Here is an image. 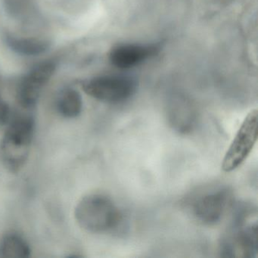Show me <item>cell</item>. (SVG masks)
I'll list each match as a JSON object with an SVG mask.
<instances>
[{
    "instance_id": "6da1fadb",
    "label": "cell",
    "mask_w": 258,
    "mask_h": 258,
    "mask_svg": "<svg viewBox=\"0 0 258 258\" xmlns=\"http://www.w3.org/2000/svg\"><path fill=\"white\" fill-rule=\"evenodd\" d=\"M35 131V121L29 114L12 116L0 142V159L10 173H19L28 162Z\"/></svg>"
},
{
    "instance_id": "7a4b0ae2",
    "label": "cell",
    "mask_w": 258,
    "mask_h": 258,
    "mask_svg": "<svg viewBox=\"0 0 258 258\" xmlns=\"http://www.w3.org/2000/svg\"><path fill=\"white\" fill-rule=\"evenodd\" d=\"M257 220L253 207L240 208L232 226L223 235L220 253L224 257H256L257 254Z\"/></svg>"
},
{
    "instance_id": "3957f363",
    "label": "cell",
    "mask_w": 258,
    "mask_h": 258,
    "mask_svg": "<svg viewBox=\"0 0 258 258\" xmlns=\"http://www.w3.org/2000/svg\"><path fill=\"white\" fill-rule=\"evenodd\" d=\"M75 218L84 230L105 233L117 229L122 222V214L112 199L105 195L92 193L78 202Z\"/></svg>"
},
{
    "instance_id": "277c9868",
    "label": "cell",
    "mask_w": 258,
    "mask_h": 258,
    "mask_svg": "<svg viewBox=\"0 0 258 258\" xmlns=\"http://www.w3.org/2000/svg\"><path fill=\"white\" fill-rule=\"evenodd\" d=\"M83 90L90 97L100 102L120 103L135 93L137 82L130 77L105 75L85 81Z\"/></svg>"
},
{
    "instance_id": "5b68a950",
    "label": "cell",
    "mask_w": 258,
    "mask_h": 258,
    "mask_svg": "<svg viewBox=\"0 0 258 258\" xmlns=\"http://www.w3.org/2000/svg\"><path fill=\"white\" fill-rule=\"evenodd\" d=\"M258 112L252 110L243 120L222 163L226 173L238 168L250 155L257 140Z\"/></svg>"
},
{
    "instance_id": "8992f818",
    "label": "cell",
    "mask_w": 258,
    "mask_h": 258,
    "mask_svg": "<svg viewBox=\"0 0 258 258\" xmlns=\"http://www.w3.org/2000/svg\"><path fill=\"white\" fill-rule=\"evenodd\" d=\"M232 193L228 188H220L200 195L191 206L193 215L202 224H216L224 216L232 202Z\"/></svg>"
},
{
    "instance_id": "52a82bcc",
    "label": "cell",
    "mask_w": 258,
    "mask_h": 258,
    "mask_svg": "<svg viewBox=\"0 0 258 258\" xmlns=\"http://www.w3.org/2000/svg\"><path fill=\"white\" fill-rule=\"evenodd\" d=\"M159 50L158 45L123 43L114 46L108 58L111 64L117 69H132L155 56Z\"/></svg>"
},
{
    "instance_id": "ba28073f",
    "label": "cell",
    "mask_w": 258,
    "mask_h": 258,
    "mask_svg": "<svg viewBox=\"0 0 258 258\" xmlns=\"http://www.w3.org/2000/svg\"><path fill=\"white\" fill-rule=\"evenodd\" d=\"M167 118L173 130L187 134L196 126L197 114L189 100L182 96H174L167 104Z\"/></svg>"
},
{
    "instance_id": "9c48e42d",
    "label": "cell",
    "mask_w": 258,
    "mask_h": 258,
    "mask_svg": "<svg viewBox=\"0 0 258 258\" xmlns=\"http://www.w3.org/2000/svg\"><path fill=\"white\" fill-rule=\"evenodd\" d=\"M7 46L19 55L25 56H37L49 50V40L35 37H21L7 34L5 37Z\"/></svg>"
},
{
    "instance_id": "30bf717a",
    "label": "cell",
    "mask_w": 258,
    "mask_h": 258,
    "mask_svg": "<svg viewBox=\"0 0 258 258\" xmlns=\"http://www.w3.org/2000/svg\"><path fill=\"white\" fill-rule=\"evenodd\" d=\"M31 250L26 240L16 232H9L0 240V257L27 258Z\"/></svg>"
},
{
    "instance_id": "8fae6325",
    "label": "cell",
    "mask_w": 258,
    "mask_h": 258,
    "mask_svg": "<svg viewBox=\"0 0 258 258\" xmlns=\"http://www.w3.org/2000/svg\"><path fill=\"white\" fill-rule=\"evenodd\" d=\"M57 109L64 118L78 117L83 109V99L81 93L73 88L63 90L57 100Z\"/></svg>"
},
{
    "instance_id": "7c38bea8",
    "label": "cell",
    "mask_w": 258,
    "mask_h": 258,
    "mask_svg": "<svg viewBox=\"0 0 258 258\" xmlns=\"http://www.w3.org/2000/svg\"><path fill=\"white\" fill-rule=\"evenodd\" d=\"M56 69V61L51 59L45 60L34 66L25 78L43 89L55 75Z\"/></svg>"
}]
</instances>
